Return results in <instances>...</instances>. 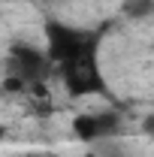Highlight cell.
I'll return each mask as SVG.
<instances>
[{
  "label": "cell",
  "instance_id": "cell-1",
  "mask_svg": "<svg viewBox=\"0 0 154 157\" xmlns=\"http://www.w3.org/2000/svg\"><path fill=\"white\" fill-rule=\"evenodd\" d=\"M100 45V36L97 33H88V30H76L70 24H60V21H48L45 24V55L52 63H67V60L79 58L85 52H94Z\"/></svg>",
  "mask_w": 154,
  "mask_h": 157
},
{
  "label": "cell",
  "instance_id": "cell-2",
  "mask_svg": "<svg viewBox=\"0 0 154 157\" xmlns=\"http://www.w3.org/2000/svg\"><path fill=\"white\" fill-rule=\"evenodd\" d=\"M60 76H64V88L70 91V97H91V94H103L106 91L97 48L60 63Z\"/></svg>",
  "mask_w": 154,
  "mask_h": 157
},
{
  "label": "cell",
  "instance_id": "cell-3",
  "mask_svg": "<svg viewBox=\"0 0 154 157\" xmlns=\"http://www.w3.org/2000/svg\"><path fill=\"white\" fill-rule=\"evenodd\" d=\"M48 55L33 45H12L9 52V76L21 82H39L48 70Z\"/></svg>",
  "mask_w": 154,
  "mask_h": 157
},
{
  "label": "cell",
  "instance_id": "cell-4",
  "mask_svg": "<svg viewBox=\"0 0 154 157\" xmlns=\"http://www.w3.org/2000/svg\"><path fill=\"white\" fill-rule=\"evenodd\" d=\"M121 127V118L115 112H97V115H79L73 121V133L82 142H103L112 139Z\"/></svg>",
  "mask_w": 154,
  "mask_h": 157
},
{
  "label": "cell",
  "instance_id": "cell-5",
  "mask_svg": "<svg viewBox=\"0 0 154 157\" xmlns=\"http://www.w3.org/2000/svg\"><path fill=\"white\" fill-rule=\"evenodd\" d=\"M124 15L148 18V15H154V0H124Z\"/></svg>",
  "mask_w": 154,
  "mask_h": 157
},
{
  "label": "cell",
  "instance_id": "cell-6",
  "mask_svg": "<svg viewBox=\"0 0 154 157\" xmlns=\"http://www.w3.org/2000/svg\"><path fill=\"white\" fill-rule=\"evenodd\" d=\"M145 133H151V136H154V115L145 118Z\"/></svg>",
  "mask_w": 154,
  "mask_h": 157
},
{
  "label": "cell",
  "instance_id": "cell-7",
  "mask_svg": "<svg viewBox=\"0 0 154 157\" xmlns=\"http://www.w3.org/2000/svg\"><path fill=\"white\" fill-rule=\"evenodd\" d=\"M3 136H6V127H3V124H0V142H3Z\"/></svg>",
  "mask_w": 154,
  "mask_h": 157
},
{
  "label": "cell",
  "instance_id": "cell-8",
  "mask_svg": "<svg viewBox=\"0 0 154 157\" xmlns=\"http://www.w3.org/2000/svg\"><path fill=\"white\" fill-rule=\"evenodd\" d=\"M30 157H39V154H30Z\"/></svg>",
  "mask_w": 154,
  "mask_h": 157
}]
</instances>
